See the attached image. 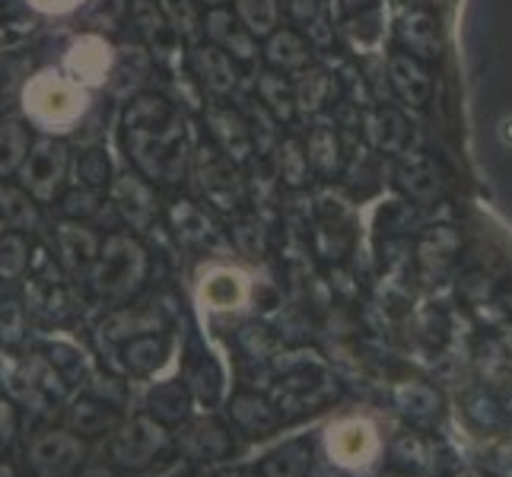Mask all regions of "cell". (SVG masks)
<instances>
[{"label":"cell","mask_w":512,"mask_h":477,"mask_svg":"<svg viewBox=\"0 0 512 477\" xmlns=\"http://www.w3.org/2000/svg\"><path fill=\"white\" fill-rule=\"evenodd\" d=\"M20 105L29 125L45 134H67L83 121L86 109H90V96L74 77H64L58 70H42V74L26 80L20 90Z\"/></svg>","instance_id":"7a4b0ae2"},{"label":"cell","mask_w":512,"mask_h":477,"mask_svg":"<svg viewBox=\"0 0 512 477\" xmlns=\"http://www.w3.org/2000/svg\"><path fill=\"white\" fill-rule=\"evenodd\" d=\"M80 179H86V182H90V185H99L102 179H105V175H109V159H105L102 153H86L83 159H80Z\"/></svg>","instance_id":"7402d4cb"},{"label":"cell","mask_w":512,"mask_h":477,"mask_svg":"<svg viewBox=\"0 0 512 477\" xmlns=\"http://www.w3.org/2000/svg\"><path fill=\"white\" fill-rule=\"evenodd\" d=\"M0 477H16V471L7 462H0Z\"/></svg>","instance_id":"4316f807"},{"label":"cell","mask_w":512,"mask_h":477,"mask_svg":"<svg viewBox=\"0 0 512 477\" xmlns=\"http://www.w3.org/2000/svg\"><path fill=\"white\" fill-rule=\"evenodd\" d=\"M67 163H70V153H67V147L61 144V140L39 137L29 147L26 163L20 166V182L35 201L48 204L58 194V188L64 185Z\"/></svg>","instance_id":"277c9868"},{"label":"cell","mask_w":512,"mask_h":477,"mask_svg":"<svg viewBox=\"0 0 512 477\" xmlns=\"http://www.w3.org/2000/svg\"><path fill=\"white\" fill-rule=\"evenodd\" d=\"M229 414H233V420L239 423L242 430H249L252 436H261L277 427V417L274 411L268 408V404H261L258 398H236V404L229 408Z\"/></svg>","instance_id":"5bb4252c"},{"label":"cell","mask_w":512,"mask_h":477,"mask_svg":"<svg viewBox=\"0 0 512 477\" xmlns=\"http://www.w3.org/2000/svg\"><path fill=\"white\" fill-rule=\"evenodd\" d=\"M13 77H10V70L4 67L0 70V105H7V99H10V93H13Z\"/></svg>","instance_id":"d4e9b609"},{"label":"cell","mask_w":512,"mask_h":477,"mask_svg":"<svg viewBox=\"0 0 512 477\" xmlns=\"http://www.w3.org/2000/svg\"><path fill=\"white\" fill-rule=\"evenodd\" d=\"M144 277V252L128 236H112L96 261L93 284L105 296H128Z\"/></svg>","instance_id":"3957f363"},{"label":"cell","mask_w":512,"mask_h":477,"mask_svg":"<svg viewBox=\"0 0 512 477\" xmlns=\"http://www.w3.org/2000/svg\"><path fill=\"white\" fill-rule=\"evenodd\" d=\"M58 249H61V258H64L67 268L80 271V268H86V264L96 261V236L77 223H64L58 229Z\"/></svg>","instance_id":"8fae6325"},{"label":"cell","mask_w":512,"mask_h":477,"mask_svg":"<svg viewBox=\"0 0 512 477\" xmlns=\"http://www.w3.org/2000/svg\"><path fill=\"white\" fill-rule=\"evenodd\" d=\"M83 439L70 430H48L32 439L29 465L39 477H67L83 462Z\"/></svg>","instance_id":"8992f818"},{"label":"cell","mask_w":512,"mask_h":477,"mask_svg":"<svg viewBox=\"0 0 512 477\" xmlns=\"http://www.w3.org/2000/svg\"><path fill=\"white\" fill-rule=\"evenodd\" d=\"M83 0H29V7L42 10V13H70L77 10Z\"/></svg>","instance_id":"cb8c5ba5"},{"label":"cell","mask_w":512,"mask_h":477,"mask_svg":"<svg viewBox=\"0 0 512 477\" xmlns=\"http://www.w3.org/2000/svg\"><path fill=\"white\" fill-rule=\"evenodd\" d=\"M80 477H118L109 465H90V468H86Z\"/></svg>","instance_id":"484cf974"},{"label":"cell","mask_w":512,"mask_h":477,"mask_svg":"<svg viewBox=\"0 0 512 477\" xmlns=\"http://www.w3.org/2000/svg\"><path fill=\"white\" fill-rule=\"evenodd\" d=\"M166 449V430L156 417H137L112 439V458L121 468L140 471Z\"/></svg>","instance_id":"5b68a950"},{"label":"cell","mask_w":512,"mask_h":477,"mask_svg":"<svg viewBox=\"0 0 512 477\" xmlns=\"http://www.w3.org/2000/svg\"><path fill=\"white\" fill-rule=\"evenodd\" d=\"M32 201L35 198L26 188H0V217L16 229H32L39 223V214H35Z\"/></svg>","instance_id":"4fadbf2b"},{"label":"cell","mask_w":512,"mask_h":477,"mask_svg":"<svg viewBox=\"0 0 512 477\" xmlns=\"http://www.w3.org/2000/svg\"><path fill=\"white\" fill-rule=\"evenodd\" d=\"M29 264V245L20 233L0 236V277H20Z\"/></svg>","instance_id":"ac0fdd59"},{"label":"cell","mask_w":512,"mask_h":477,"mask_svg":"<svg viewBox=\"0 0 512 477\" xmlns=\"http://www.w3.org/2000/svg\"><path fill=\"white\" fill-rule=\"evenodd\" d=\"M64 67L77 83L80 80L99 83L109 77V70H112V48L105 45L99 35H83V39L74 42V48L67 51Z\"/></svg>","instance_id":"ba28073f"},{"label":"cell","mask_w":512,"mask_h":477,"mask_svg":"<svg viewBox=\"0 0 512 477\" xmlns=\"http://www.w3.org/2000/svg\"><path fill=\"white\" fill-rule=\"evenodd\" d=\"M185 449L198 458H220L229 452V436L217 427V423H198V427L188 433Z\"/></svg>","instance_id":"9a60e30c"},{"label":"cell","mask_w":512,"mask_h":477,"mask_svg":"<svg viewBox=\"0 0 512 477\" xmlns=\"http://www.w3.org/2000/svg\"><path fill=\"white\" fill-rule=\"evenodd\" d=\"M128 150L137 159V166L153 179L179 182L185 169V137L172 109L160 99H137L128 118Z\"/></svg>","instance_id":"6da1fadb"},{"label":"cell","mask_w":512,"mask_h":477,"mask_svg":"<svg viewBox=\"0 0 512 477\" xmlns=\"http://www.w3.org/2000/svg\"><path fill=\"white\" fill-rule=\"evenodd\" d=\"M309 446L306 443H287V446H280L277 452H271L268 458H264V465H261V474L264 477H303L309 471Z\"/></svg>","instance_id":"7c38bea8"},{"label":"cell","mask_w":512,"mask_h":477,"mask_svg":"<svg viewBox=\"0 0 512 477\" xmlns=\"http://www.w3.org/2000/svg\"><path fill=\"white\" fill-rule=\"evenodd\" d=\"M112 198L118 204V210L125 214L128 223L134 226H147L150 217H153V194L150 188L134 179V175H125V179H118L115 188H112Z\"/></svg>","instance_id":"9c48e42d"},{"label":"cell","mask_w":512,"mask_h":477,"mask_svg":"<svg viewBox=\"0 0 512 477\" xmlns=\"http://www.w3.org/2000/svg\"><path fill=\"white\" fill-rule=\"evenodd\" d=\"M26 338V312L16 299H0V344L16 347Z\"/></svg>","instance_id":"d6986e66"},{"label":"cell","mask_w":512,"mask_h":477,"mask_svg":"<svg viewBox=\"0 0 512 477\" xmlns=\"http://www.w3.org/2000/svg\"><path fill=\"white\" fill-rule=\"evenodd\" d=\"M115 414L109 404H99V401H83L70 411V427L77 433H105V427H112Z\"/></svg>","instance_id":"e0dca14e"},{"label":"cell","mask_w":512,"mask_h":477,"mask_svg":"<svg viewBox=\"0 0 512 477\" xmlns=\"http://www.w3.org/2000/svg\"><path fill=\"white\" fill-rule=\"evenodd\" d=\"M29 147H32L29 131L20 125V121H13V118L0 121V179L20 172V166L29 156Z\"/></svg>","instance_id":"30bf717a"},{"label":"cell","mask_w":512,"mask_h":477,"mask_svg":"<svg viewBox=\"0 0 512 477\" xmlns=\"http://www.w3.org/2000/svg\"><path fill=\"white\" fill-rule=\"evenodd\" d=\"M163 7L166 13L172 16V23L191 32L194 29V10H191V0H163Z\"/></svg>","instance_id":"603a6c76"},{"label":"cell","mask_w":512,"mask_h":477,"mask_svg":"<svg viewBox=\"0 0 512 477\" xmlns=\"http://www.w3.org/2000/svg\"><path fill=\"white\" fill-rule=\"evenodd\" d=\"M150 414L160 423L182 420L188 414V398L182 392V385H160L150 395Z\"/></svg>","instance_id":"2e32d148"},{"label":"cell","mask_w":512,"mask_h":477,"mask_svg":"<svg viewBox=\"0 0 512 477\" xmlns=\"http://www.w3.org/2000/svg\"><path fill=\"white\" fill-rule=\"evenodd\" d=\"M160 353H163V344L160 341H134L128 347V366L134 369V373H150L153 366H160Z\"/></svg>","instance_id":"ffe728a7"},{"label":"cell","mask_w":512,"mask_h":477,"mask_svg":"<svg viewBox=\"0 0 512 477\" xmlns=\"http://www.w3.org/2000/svg\"><path fill=\"white\" fill-rule=\"evenodd\" d=\"M96 210V194L93 191H80V188H74V191H67L64 194V214L67 217H90Z\"/></svg>","instance_id":"44dd1931"},{"label":"cell","mask_w":512,"mask_h":477,"mask_svg":"<svg viewBox=\"0 0 512 477\" xmlns=\"http://www.w3.org/2000/svg\"><path fill=\"white\" fill-rule=\"evenodd\" d=\"M328 452L341 468H366L379 452V436L366 420H344L328 430Z\"/></svg>","instance_id":"52a82bcc"}]
</instances>
